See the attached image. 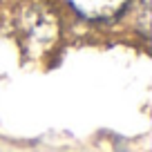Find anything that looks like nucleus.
Listing matches in <instances>:
<instances>
[{
	"mask_svg": "<svg viewBox=\"0 0 152 152\" xmlns=\"http://www.w3.org/2000/svg\"><path fill=\"white\" fill-rule=\"evenodd\" d=\"M14 29L18 43L29 58H43L58 47L63 38V20L45 0H27L16 9Z\"/></svg>",
	"mask_w": 152,
	"mask_h": 152,
	"instance_id": "1",
	"label": "nucleus"
},
{
	"mask_svg": "<svg viewBox=\"0 0 152 152\" xmlns=\"http://www.w3.org/2000/svg\"><path fill=\"white\" fill-rule=\"evenodd\" d=\"M67 2L78 16L99 23L119 18L128 7V0H67Z\"/></svg>",
	"mask_w": 152,
	"mask_h": 152,
	"instance_id": "2",
	"label": "nucleus"
}]
</instances>
